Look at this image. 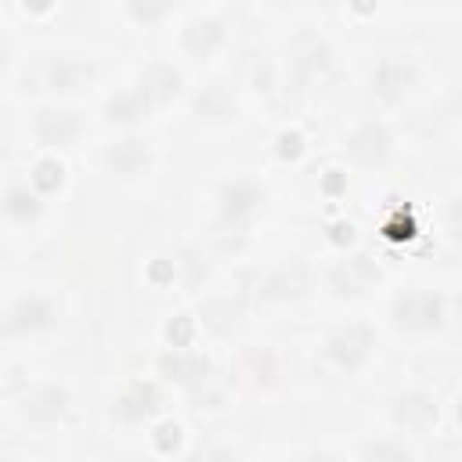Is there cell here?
Segmentation results:
<instances>
[{"mask_svg":"<svg viewBox=\"0 0 462 462\" xmlns=\"http://www.w3.org/2000/svg\"><path fill=\"white\" fill-rule=\"evenodd\" d=\"M368 462H408V451H401L398 444H380L368 448Z\"/></svg>","mask_w":462,"mask_h":462,"instance_id":"cell-1","label":"cell"}]
</instances>
